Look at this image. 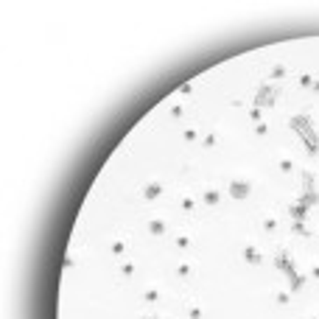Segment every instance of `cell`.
<instances>
[{"label": "cell", "instance_id": "cell-1", "mask_svg": "<svg viewBox=\"0 0 319 319\" xmlns=\"http://www.w3.org/2000/svg\"><path fill=\"white\" fill-rule=\"evenodd\" d=\"M280 101V92H277V87H272V81H263L261 87H258V95H255V101H252V106H274V104Z\"/></svg>", "mask_w": 319, "mask_h": 319}, {"label": "cell", "instance_id": "cell-2", "mask_svg": "<svg viewBox=\"0 0 319 319\" xmlns=\"http://www.w3.org/2000/svg\"><path fill=\"white\" fill-rule=\"evenodd\" d=\"M274 269H280V272H285L288 277L297 272L294 269V261H291V252L285 249V247H280V249L274 252Z\"/></svg>", "mask_w": 319, "mask_h": 319}, {"label": "cell", "instance_id": "cell-3", "mask_svg": "<svg viewBox=\"0 0 319 319\" xmlns=\"http://www.w3.org/2000/svg\"><path fill=\"white\" fill-rule=\"evenodd\" d=\"M249 194H252V182H249V179L238 177V179H232V182H230V196H232V199H247Z\"/></svg>", "mask_w": 319, "mask_h": 319}, {"label": "cell", "instance_id": "cell-4", "mask_svg": "<svg viewBox=\"0 0 319 319\" xmlns=\"http://www.w3.org/2000/svg\"><path fill=\"white\" fill-rule=\"evenodd\" d=\"M140 196H143L146 202H154V199H160V196H162V182H157V179H148L146 185H140Z\"/></svg>", "mask_w": 319, "mask_h": 319}, {"label": "cell", "instance_id": "cell-5", "mask_svg": "<svg viewBox=\"0 0 319 319\" xmlns=\"http://www.w3.org/2000/svg\"><path fill=\"white\" fill-rule=\"evenodd\" d=\"M308 210H311V205H308L305 199L300 196L297 202H291V205H288V216L294 218V221H305V218H308Z\"/></svg>", "mask_w": 319, "mask_h": 319}, {"label": "cell", "instance_id": "cell-6", "mask_svg": "<svg viewBox=\"0 0 319 319\" xmlns=\"http://www.w3.org/2000/svg\"><path fill=\"white\" fill-rule=\"evenodd\" d=\"M221 199H224V191L216 188V185H207L205 194H202V202H205L207 207H218V205H221Z\"/></svg>", "mask_w": 319, "mask_h": 319}, {"label": "cell", "instance_id": "cell-7", "mask_svg": "<svg viewBox=\"0 0 319 319\" xmlns=\"http://www.w3.org/2000/svg\"><path fill=\"white\" fill-rule=\"evenodd\" d=\"M148 232H151V235H154V238H162V235H165V232H168V221H165V218L162 216H151L148 218Z\"/></svg>", "mask_w": 319, "mask_h": 319}, {"label": "cell", "instance_id": "cell-8", "mask_svg": "<svg viewBox=\"0 0 319 319\" xmlns=\"http://www.w3.org/2000/svg\"><path fill=\"white\" fill-rule=\"evenodd\" d=\"M244 261L249 263V266H261L263 263L261 247H258V244H247V247H244Z\"/></svg>", "mask_w": 319, "mask_h": 319}, {"label": "cell", "instance_id": "cell-9", "mask_svg": "<svg viewBox=\"0 0 319 319\" xmlns=\"http://www.w3.org/2000/svg\"><path fill=\"white\" fill-rule=\"evenodd\" d=\"M288 126L297 129L300 135H305V132L314 129V124H311V118H308V115H291V118H288Z\"/></svg>", "mask_w": 319, "mask_h": 319}, {"label": "cell", "instance_id": "cell-10", "mask_svg": "<svg viewBox=\"0 0 319 319\" xmlns=\"http://www.w3.org/2000/svg\"><path fill=\"white\" fill-rule=\"evenodd\" d=\"M174 244H177V249L188 252V249H191V244H194V235H191L188 230H179V232H177V238H174Z\"/></svg>", "mask_w": 319, "mask_h": 319}, {"label": "cell", "instance_id": "cell-11", "mask_svg": "<svg viewBox=\"0 0 319 319\" xmlns=\"http://www.w3.org/2000/svg\"><path fill=\"white\" fill-rule=\"evenodd\" d=\"M126 249H129V241H126L124 235H118V238H115L112 244H109V252H112L115 258H124Z\"/></svg>", "mask_w": 319, "mask_h": 319}, {"label": "cell", "instance_id": "cell-12", "mask_svg": "<svg viewBox=\"0 0 319 319\" xmlns=\"http://www.w3.org/2000/svg\"><path fill=\"white\" fill-rule=\"evenodd\" d=\"M305 283H308V274L294 272L291 277H288V291H300V288H305Z\"/></svg>", "mask_w": 319, "mask_h": 319}, {"label": "cell", "instance_id": "cell-13", "mask_svg": "<svg viewBox=\"0 0 319 319\" xmlns=\"http://www.w3.org/2000/svg\"><path fill=\"white\" fill-rule=\"evenodd\" d=\"M185 311H188V319H205V308H202V302H196V300H191Z\"/></svg>", "mask_w": 319, "mask_h": 319}, {"label": "cell", "instance_id": "cell-14", "mask_svg": "<svg viewBox=\"0 0 319 319\" xmlns=\"http://www.w3.org/2000/svg\"><path fill=\"white\" fill-rule=\"evenodd\" d=\"M291 232L300 235V238H311V235H314V230L308 227L305 221H294V224H291Z\"/></svg>", "mask_w": 319, "mask_h": 319}, {"label": "cell", "instance_id": "cell-15", "mask_svg": "<svg viewBox=\"0 0 319 319\" xmlns=\"http://www.w3.org/2000/svg\"><path fill=\"white\" fill-rule=\"evenodd\" d=\"M160 297H162V288H160L157 283H151L146 291H143V300H146V302H157Z\"/></svg>", "mask_w": 319, "mask_h": 319}, {"label": "cell", "instance_id": "cell-16", "mask_svg": "<svg viewBox=\"0 0 319 319\" xmlns=\"http://www.w3.org/2000/svg\"><path fill=\"white\" fill-rule=\"evenodd\" d=\"M285 76H288V68H285L283 62L272 65V70H269V79H272V81H280V79H285Z\"/></svg>", "mask_w": 319, "mask_h": 319}, {"label": "cell", "instance_id": "cell-17", "mask_svg": "<svg viewBox=\"0 0 319 319\" xmlns=\"http://www.w3.org/2000/svg\"><path fill=\"white\" fill-rule=\"evenodd\" d=\"M191 274H194V263H191V261H179V263H177V277L188 280Z\"/></svg>", "mask_w": 319, "mask_h": 319}, {"label": "cell", "instance_id": "cell-18", "mask_svg": "<svg viewBox=\"0 0 319 319\" xmlns=\"http://www.w3.org/2000/svg\"><path fill=\"white\" fill-rule=\"evenodd\" d=\"M261 227L266 230V232H274V230H277V216H274V213H266V216L261 218Z\"/></svg>", "mask_w": 319, "mask_h": 319}, {"label": "cell", "instance_id": "cell-19", "mask_svg": "<svg viewBox=\"0 0 319 319\" xmlns=\"http://www.w3.org/2000/svg\"><path fill=\"white\" fill-rule=\"evenodd\" d=\"M305 146H308V151H311V154H317L319 151V143H317V132H314V129H311V132H305Z\"/></svg>", "mask_w": 319, "mask_h": 319}, {"label": "cell", "instance_id": "cell-20", "mask_svg": "<svg viewBox=\"0 0 319 319\" xmlns=\"http://www.w3.org/2000/svg\"><path fill=\"white\" fill-rule=\"evenodd\" d=\"M135 272H137V263L135 261H124V263H121V269H118L121 277H132Z\"/></svg>", "mask_w": 319, "mask_h": 319}, {"label": "cell", "instance_id": "cell-21", "mask_svg": "<svg viewBox=\"0 0 319 319\" xmlns=\"http://www.w3.org/2000/svg\"><path fill=\"white\" fill-rule=\"evenodd\" d=\"M179 207H182L185 213H194V210H196V199L191 194H185L182 199H179Z\"/></svg>", "mask_w": 319, "mask_h": 319}, {"label": "cell", "instance_id": "cell-22", "mask_svg": "<svg viewBox=\"0 0 319 319\" xmlns=\"http://www.w3.org/2000/svg\"><path fill=\"white\" fill-rule=\"evenodd\" d=\"M277 168H280L283 174H294V168H297V165H294V160H291V157H280Z\"/></svg>", "mask_w": 319, "mask_h": 319}, {"label": "cell", "instance_id": "cell-23", "mask_svg": "<svg viewBox=\"0 0 319 319\" xmlns=\"http://www.w3.org/2000/svg\"><path fill=\"white\" fill-rule=\"evenodd\" d=\"M302 182H305V191H314V188H317V177H314V171H302Z\"/></svg>", "mask_w": 319, "mask_h": 319}, {"label": "cell", "instance_id": "cell-24", "mask_svg": "<svg viewBox=\"0 0 319 319\" xmlns=\"http://www.w3.org/2000/svg\"><path fill=\"white\" fill-rule=\"evenodd\" d=\"M216 143H218V132H207V135L202 137V146L205 148H213Z\"/></svg>", "mask_w": 319, "mask_h": 319}, {"label": "cell", "instance_id": "cell-25", "mask_svg": "<svg viewBox=\"0 0 319 319\" xmlns=\"http://www.w3.org/2000/svg\"><path fill=\"white\" fill-rule=\"evenodd\" d=\"M168 115H171L174 121H179L185 115V104H171V109H168Z\"/></svg>", "mask_w": 319, "mask_h": 319}, {"label": "cell", "instance_id": "cell-26", "mask_svg": "<svg viewBox=\"0 0 319 319\" xmlns=\"http://www.w3.org/2000/svg\"><path fill=\"white\" fill-rule=\"evenodd\" d=\"M314 79H317V76H314V73H300V87H308V90H311V84H314Z\"/></svg>", "mask_w": 319, "mask_h": 319}, {"label": "cell", "instance_id": "cell-27", "mask_svg": "<svg viewBox=\"0 0 319 319\" xmlns=\"http://www.w3.org/2000/svg\"><path fill=\"white\" fill-rule=\"evenodd\" d=\"M274 302H277V305H288V302H291V291H277V294H274Z\"/></svg>", "mask_w": 319, "mask_h": 319}, {"label": "cell", "instance_id": "cell-28", "mask_svg": "<svg viewBox=\"0 0 319 319\" xmlns=\"http://www.w3.org/2000/svg\"><path fill=\"white\" fill-rule=\"evenodd\" d=\"M182 140L185 143H194V140H199V132H196L194 126H188V129L182 132Z\"/></svg>", "mask_w": 319, "mask_h": 319}, {"label": "cell", "instance_id": "cell-29", "mask_svg": "<svg viewBox=\"0 0 319 319\" xmlns=\"http://www.w3.org/2000/svg\"><path fill=\"white\" fill-rule=\"evenodd\" d=\"M302 199H305L308 205H319V191H317V188H314V191H305Z\"/></svg>", "mask_w": 319, "mask_h": 319}, {"label": "cell", "instance_id": "cell-30", "mask_svg": "<svg viewBox=\"0 0 319 319\" xmlns=\"http://www.w3.org/2000/svg\"><path fill=\"white\" fill-rule=\"evenodd\" d=\"M249 121H252V124H261V121H263V109H261V106H252V109H249Z\"/></svg>", "mask_w": 319, "mask_h": 319}, {"label": "cell", "instance_id": "cell-31", "mask_svg": "<svg viewBox=\"0 0 319 319\" xmlns=\"http://www.w3.org/2000/svg\"><path fill=\"white\" fill-rule=\"evenodd\" d=\"M255 135H258V137H266V135H269V124H266V121L255 124Z\"/></svg>", "mask_w": 319, "mask_h": 319}, {"label": "cell", "instance_id": "cell-32", "mask_svg": "<svg viewBox=\"0 0 319 319\" xmlns=\"http://www.w3.org/2000/svg\"><path fill=\"white\" fill-rule=\"evenodd\" d=\"M73 266H76V255H73V249H70L68 255H65V269H73Z\"/></svg>", "mask_w": 319, "mask_h": 319}, {"label": "cell", "instance_id": "cell-33", "mask_svg": "<svg viewBox=\"0 0 319 319\" xmlns=\"http://www.w3.org/2000/svg\"><path fill=\"white\" fill-rule=\"evenodd\" d=\"M179 92H182V95H191V92H194V81H185L182 87H179Z\"/></svg>", "mask_w": 319, "mask_h": 319}, {"label": "cell", "instance_id": "cell-34", "mask_svg": "<svg viewBox=\"0 0 319 319\" xmlns=\"http://www.w3.org/2000/svg\"><path fill=\"white\" fill-rule=\"evenodd\" d=\"M311 277H314V280H319V263H314V266H311Z\"/></svg>", "mask_w": 319, "mask_h": 319}, {"label": "cell", "instance_id": "cell-35", "mask_svg": "<svg viewBox=\"0 0 319 319\" xmlns=\"http://www.w3.org/2000/svg\"><path fill=\"white\" fill-rule=\"evenodd\" d=\"M140 319H162V317H160V314H143Z\"/></svg>", "mask_w": 319, "mask_h": 319}, {"label": "cell", "instance_id": "cell-36", "mask_svg": "<svg viewBox=\"0 0 319 319\" xmlns=\"http://www.w3.org/2000/svg\"><path fill=\"white\" fill-rule=\"evenodd\" d=\"M311 90H314V92L319 95V79H314V84H311Z\"/></svg>", "mask_w": 319, "mask_h": 319}, {"label": "cell", "instance_id": "cell-37", "mask_svg": "<svg viewBox=\"0 0 319 319\" xmlns=\"http://www.w3.org/2000/svg\"><path fill=\"white\" fill-rule=\"evenodd\" d=\"M305 319H319V314H308V317Z\"/></svg>", "mask_w": 319, "mask_h": 319}]
</instances>
